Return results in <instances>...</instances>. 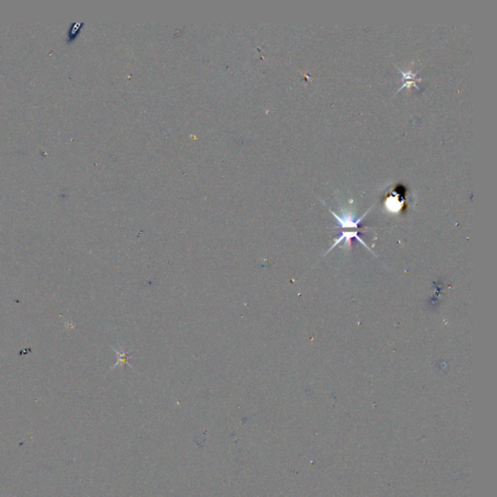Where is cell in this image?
Returning <instances> with one entry per match:
<instances>
[{
  "instance_id": "obj_2",
  "label": "cell",
  "mask_w": 497,
  "mask_h": 497,
  "mask_svg": "<svg viewBox=\"0 0 497 497\" xmlns=\"http://www.w3.org/2000/svg\"><path fill=\"white\" fill-rule=\"evenodd\" d=\"M369 211H367L365 214H363L361 218H356L350 212L345 213V214H342L341 216H339L336 213H334L332 210H330V213L333 215V217L337 220V223L339 225V227H341V228H356V229H358L360 227L363 218L366 216V214Z\"/></svg>"
},
{
  "instance_id": "obj_1",
  "label": "cell",
  "mask_w": 497,
  "mask_h": 497,
  "mask_svg": "<svg viewBox=\"0 0 497 497\" xmlns=\"http://www.w3.org/2000/svg\"><path fill=\"white\" fill-rule=\"evenodd\" d=\"M407 189L403 185H396L385 199V208L392 214H398L406 209Z\"/></svg>"
},
{
  "instance_id": "obj_4",
  "label": "cell",
  "mask_w": 497,
  "mask_h": 497,
  "mask_svg": "<svg viewBox=\"0 0 497 497\" xmlns=\"http://www.w3.org/2000/svg\"><path fill=\"white\" fill-rule=\"evenodd\" d=\"M399 72L402 74V78H401L402 86L398 90V91H401L404 88H410L411 89L412 87L420 90V87L418 86V83L422 81V79L417 78V73H413L411 70H409V71H403L401 69H399Z\"/></svg>"
},
{
  "instance_id": "obj_3",
  "label": "cell",
  "mask_w": 497,
  "mask_h": 497,
  "mask_svg": "<svg viewBox=\"0 0 497 497\" xmlns=\"http://www.w3.org/2000/svg\"><path fill=\"white\" fill-rule=\"evenodd\" d=\"M352 239H357L358 241L360 242V243L362 244L363 247H365L366 249H368V250L370 251V249L368 248V246L366 245V243L363 241L362 239V237L359 235V232H358V231H350V232H348V231H342V232L339 234V236L337 237V239H336L335 242L333 243V245H332V247L329 248V250L325 253V255H326V254H328V253L332 251V249H334L336 246H338L341 242H344L346 246H349V244L351 243Z\"/></svg>"
}]
</instances>
